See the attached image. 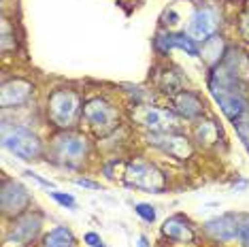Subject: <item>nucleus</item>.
I'll return each instance as SVG.
<instances>
[{
	"mask_svg": "<svg viewBox=\"0 0 249 247\" xmlns=\"http://www.w3.org/2000/svg\"><path fill=\"white\" fill-rule=\"evenodd\" d=\"M162 234L166 239L175 241V243H194V239H196V234H194V230H192V226L183 220V217H179V215L168 217V220L164 222Z\"/></svg>",
	"mask_w": 249,
	"mask_h": 247,
	"instance_id": "ddd939ff",
	"label": "nucleus"
},
{
	"mask_svg": "<svg viewBox=\"0 0 249 247\" xmlns=\"http://www.w3.org/2000/svg\"><path fill=\"white\" fill-rule=\"evenodd\" d=\"M49 117L60 128L75 126L81 117V98L71 89H55L49 96Z\"/></svg>",
	"mask_w": 249,
	"mask_h": 247,
	"instance_id": "f03ea898",
	"label": "nucleus"
},
{
	"mask_svg": "<svg viewBox=\"0 0 249 247\" xmlns=\"http://www.w3.org/2000/svg\"><path fill=\"white\" fill-rule=\"evenodd\" d=\"M83 120L88 122V126L98 137H105V134H109L117 128V111L107 100L92 98L83 106Z\"/></svg>",
	"mask_w": 249,
	"mask_h": 247,
	"instance_id": "39448f33",
	"label": "nucleus"
},
{
	"mask_svg": "<svg viewBox=\"0 0 249 247\" xmlns=\"http://www.w3.org/2000/svg\"><path fill=\"white\" fill-rule=\"evenodd\" d=\"M124 181L130 188H139V190H147V192L160 194L166 188V177L154 164H147V162H132L126 166L124 173Z\"/></svg>",
	"mask_w": 249,
	"mask_h": 247,
	"instance_id": "20e7f679",
	"label": "nucleus"
},
{
	"mask_svg": "<svg viewBox=\"0 0 249 247\" xmlns=\"http://www.w3.org/2000/svg\"><path fill=\"white\" fill-rule=\"evenodd\" d=\"M158 47L168 52V49H181V52L190 53V55H198V47L194 45V38L185 36V35H166L158 38Z\"/></svg>",
	"mask_w": 249,
	"mask_h": 247,
	"instance_id": "2eb2a0df",
	"label": "nucleus"
},
{
	"mask_svg": "<svg viewBox=\"0 0 249 247\" xmlns=\"http://www.w3.org/2000/svg\"><path fill=\"white\" fill-rule=\"evenodd\" d=\"M53 154L55 158H60V162L64 164L75 166L79 164L88 154V141L86 137L75 132H62L53 139Z\"/></svg>",
	"mask_w": 249,
	"mask_h": 247,
	"instance_id": "423d86ee",
	"label": "nucleus"
},
{
	"mask_svg": "<svg viewBox=\"0 0 249 247\" xmlns=\"http://www.w3.org/2000/svg\"><path fill=\"white\" fill-rule=\"evenodd\" d=\"M224 55V43L219 36H211L209 41H205V45H202V58H205L209 64L215 66L219 64V60H222Z\"/></svg>",
	"mask_w": 249,
	"mask_h": 247,
	"instance_id": "f3484780",
	"label": "nucleus"
},
{
	"mask_svg": "<svg viewBox=\"0 0 249 247\" xmlns=\"http://www.w3.org/2000/svg\"><path fill=\"white\" fill-rule=\"evenodd\" d=\"M38 228H41V217L38 215H21L19 220H15L13 226H11L9 234H7V243L15 241V243L24 245L36 237Z\"/></svg>",
	"mask_w": 249,
	"mask_h": 247,
	"instance_id": "9b49d317",
	"label": "nucleus"
},
{
	"mask_svg": "<svg viewBox=\"0 0 249 247\" xmlns=\"http://www.w3.org/2000/svg\"><path fill=\"white\" fill-rule=\"evenodd\" d=\"M134 211L139 213L141 217H143L145 222H154L156 220V209L151 205H145V203H139V205H134Z\"/></svg>",
	"mask_w": 249,
	"mask_h": 247,
	"instance_id": "aec40b11",
	"label": "nucleus"
},
{
	"mask_svg": "<svg viewBox=\"0 0 249 247\" xmlns=\"http://www.w3.org/2000/svg\"><path fill=\"white\" fill-rule=\"evenodd\" d=\"M239 239H241L243 247H249V222L241 224V230H239Z\"/></svg>",
	"mask_w": 249,
	"mask_h": 247,
	"instance_id": "4be33fe9",
	"label": "nucleus"
},
{
	"mask_svg": "<svg viewBox=\"0 0 249 247\" xmlns=\"http://www.w3.org/2000/svg\"><path fill=\"white\" fill-rule=\"evenodd\" d=\"M139 247H147V241H145V237H141V239H139Z\"/></svg>",
	"mask_w": 249,
	"mask_h": 247,
	"instance_id": "a878e982",
	"label": "nucleus"
},
{
	"mask_svg": "<svg viewBox=\"0 0 249 247\" xmlns=\"http://www.w3.org/2000/svg\"><path fill=\"white\" fill-rule=\"evenodd\" d=\"M147 141L149 145H154V147L166 151V154L175 156V158L179 160H185L192 156V145L190 141L183 137V134H177V132H151L149 137H147Z\"/></svg>",
	"mask_w": 249,
	"mask_h": 247,
	"instance_id": "6e6552de",
	"label": "nucleus"
},
{
	"mask_svg": "<svg viewBox=\"0 0 249 247\" xmlns=\"http://www.w3.org/2000/svg\"><path fill=\"white\" fill-rule=\"evenodd\" d=\"M45 247H75V239H72L71 230L60 226V228H53L45 237Z\"/></svg>",
	"mask_w": 249,
	"mask_h": 247,
	"instance_id": "a211bd4d",
	"label": "nucleus"
},
{
	"mask_svg": "<svg viewBox=\"0 0 249 247\" xmlns=\"http://www.w3.org/2000/svg\"><path fill=\"white\" fill-rule=\"evenodd\" d=\"M96 247H103V243H98V245H96Z\"/></svg>",
	"mask_w": 249,
	"mask_h": 247,
	"instance_id": "bb28decb",
	"label": "nucleus"
},
{
	"mask_svg": "<svg viewBox=\"0 0 249 247\" xmlns=\"http://www.w3.org/2000/svg\"><path fill=\"white\" fill-rule=\"evenodd\" d=\"M207 234H211L215 241H232L239 237L241 226L236 224V220L232 215H222V217H213L205 224Z\"/></svg>",
	"mask_w": 249,
	"mask_h": 247,
	"instance_id": "f8f14e48",
	"label": "nucleus"
},
{
	"mask_svg": "<svg viewBox=\"0 0 249 247\" xmlns=\"http://www.w3.org/2000/svg\"><path fill=\"white\" fill-rule=\"evenodd\" d=\"M52 198L55 200V203H60L62 207H69V209H72L77 203H75V198H72L71 194H62V192H52Z\"/></svg>",
	"mask_w": 249,
	"mask_h": 247,
	"instance_id": "412c9836",
	"label": "nucleus"
},
{
	"mask_svg": "<svg viewBox=\"0 0 249 247\" xmlns=\"http://www.w3.org/2000/svg\"><path fill=\"white\" fill-rule=\"evenodd\" d=\"M2 145L19 160H35L41 156V141L32 130L21 126H2Z\"/></svg>",
	"mask_w": 249,
	"mask_h": 247,
	"instance_id": "f257e3e1",
	"label": "nucleus"
},
{
	"mask_svg": "<svg viewBox=\"0 0 249 247\" xmlns=\"http://www.w3.org/2000/svg\"><path fill=\"white\" fill-rule=\"evenodd\" d=\"M83 241H86V243H88L89 247H96V245L100 243V237H98L96 232H88V234H86V239H83Z\"/></svg>",
	"mask_w": 249,
	"mask_h": 247,
	"instance_id": "b1692460",
	"label": "nucleus"
},
{
	"mask_svg": "<svg viewBox=\"0 0 249 247\" xmlns=\"http://www.w3.org/2000/svg\"><path fill=\"white\" fill-rule=\"evenodd\" d=\"M241 35L249 41V13L243 15V19H241Z\"/></svg>",
	"mask_w": 249,
	"mask_h": 247,
	"instance_id": "5701e85b",
	"label": "nucleus"
},
{
	"mask_svg": "<svg viewBox=\"0 0 249 247\" xmlns=\"http://www.w3.org/2000/svg\"><path fill=\"white\" fill-rule=\"evenodd\" d=\"M32 94V86L24 79H11L2 83V92H0V105L2 109H11V106L24 105Z\"/></svg>",
	"mask_w": 249,
	"mask_h": 247,
	"instance_id": "9d476101",
	"label": "nucleus"
},
{
	"mask_svg": "<svg viewBox=\"0 0 249 247\" xmlns=\"http://www.w3.org/2000/svg\"><path fill=\"white\" fill-rule=\"evenodd\" d=\"M0 205L4 215H19L30 207V194L15 179H4L0 190Z\"/></svg>",
	"mask_w": 249,
	"mask_h": 247,
	"instance_id": "0eeeda50",
	"label": "nucleus"
},
{
	"mask_svg": "<svg viewBox=\"0 0 249 247\" xmlns=\"http://www.w3.org/2000/svg\"><path fill=\"white\" fill-rule=\"evenodd\" d=\"M194 139L200 145H205V147H209V145H215V141L219 139V130H217V124L207 120V122H198L196 128H194Z\"/></svg>",
	"mask_w": 249,
	"mask_h": 247,
	"instance_id": "dca6fc26",
	"label": "nucleus"
},
{
	"mask_svg": "<svg viewBox=\"0 0 249 247\" xmlns=\"http://www.w3.org/2000/svg\"><path fill=\"white\" fill-rule=\"evenodd\" d=\"M232 124H234V130L241 137V141L245 143V147L249 149V111H245L241 117H236Z\"/></svg>",
	"mask_w": 249,
	"mask_h": 247,
	"instance_id": "6ab92c4d",
	"label": "nucleus"
},
{
	"mask_svg": "<svg viewBox=\"0 0 249 247\" xmlns=\"http://www.w3.org/2000/svg\"><path fill=\"white\" fill-rule=\"evenodd\" d=\"M219 28L217 15L211 9H198L190 19L188 26V36L194 38V41H209L211 36H215Z\"/></svg>",
	"mask_w": 249,
	"mask_h": 247,
	"instance_id": "1a4fd4ad",
	"label": "nucleus"
},
{
	"mask_svg": "<svg viewBox=\"0 0 249 247\" xmlns=\"http://www.w3.org/2000/svg\"><path fill=\"white\" fill-rule=\"evenodd\" d=\"M173 106L181 117H188V120H192V117H200L205 113V105L200 103V98H198L196 94L188 92V89L179 92L177 96L173 98Z\"/></svg>",
	"mask_w": 249,
	"mask_h": 247,
	"instance_id": "4468645a",
	"label": "nucleus"
},
{
	"mask_svg": "<svg viewBox=\"0 0 249 247\" xmlns=\"http://www.w3.org/2000/svg\"><path fill=\"white\" fill-rule=\"evenodd\" d=\"M77 185H83V188H92V190H98V188H100L98 183L88 181V179H77Z\"/></svg>",
	"mask_w": 249,
	"mask_h": 247,
	"instance_id": "393cba45",
	"label": "nucleus"
},
{
	"mask_svg": "<svg viewBox=\"0 0 249 247\" xmlns=\"http://www.w3.org/2000/svg\"><path fill=\"white\" fill-rule=\"evenodd\" d=\"M132 120L151 132H175L181 126V120L173 111L158 109V106H147V105L134 106Z\"/></svg>",
	"mask_w": 249,
	"mask_h": 247,
	"instance_id": "7ed1b4c3",
	"label": "nucleus"
}]
</instances>
